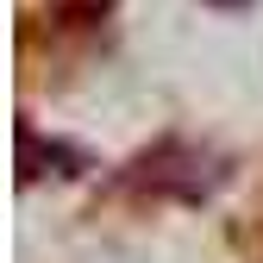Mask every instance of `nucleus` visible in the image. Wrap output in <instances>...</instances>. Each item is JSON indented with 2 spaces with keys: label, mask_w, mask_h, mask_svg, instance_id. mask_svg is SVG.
<instances>
[{
  "label": "nucleus",
  "mask_w": 263,
  "mask_h": 263,
  "mask_svg": "<svg viewBox=\"0 0 263 263\" xmlns=\"http://www.w3.org/2000/svg\"><path fill=\"white\" fill-rule=\"evenodd\" d=\"M213 7H251V0H213Z\"/></svg>",
  "instance_id": "obj_1"
}]
</instances>
